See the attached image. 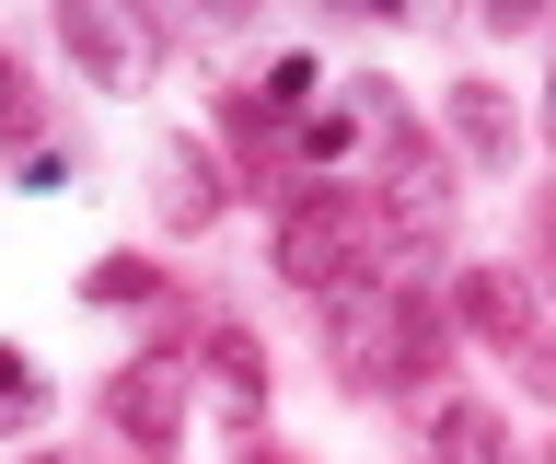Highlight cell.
I'll list each match as a JSON object with an SVG mask.
<instances>
[{
	"mask_svg": "<svg viewBox=\"0 0 556 464\" xmlns=\"http://www.w3.org/2000/svg\"><path fill=\"white\" fill-rule=\"evenodd\" d=\"M325 360H337L348 394H406L417 372L441 360V325H429L417 290H382L371 267H359V279L325 290Z\"/></svg>",
	"mask_w": 556,
	"mask_h": 464,
	"instance_id": "6da1fadb",
	"label": "cell"
},
{
	"mask_svg": "<svg viewBox=\"0 0 556 464\" xmlns=\"http://www.w3.org/2000/svg\"><path fill=\"white\" fill-rule=\"evenodd\" d=\"M382 255V210H371V186H337V175H313V186H290L278 198V233H267V279H290V290H325L337 279H359Z\"/></svg>",
	"mask_w": 556,
	"mask_h": 464,
	"instance_id": "7a4b0ae2",
	"label": "cell"
},
{
	"mask_svg": "<svg viewBox=\"0 0 556 464\" xmlns=\"http://www.w3.org/2000/svg\"><path fill=\"white\" fill-rule=\"evenodd\" d=\"M186 418H198V360L186 349H139L104 372V429L139 441V453H186Z\"/></svg>",
	"mask_w": 556,
	"mask_h": 464,
	"instance_id": "3957f363",
	"label": "cell"
},
{
	"mask_svg": "<svg viewBox=\"0 0 556 464\" xmlns=\"http://www.w3.org/2000/svg\"><path fill=\"white\" fill-rule=\"evenodd\" d=\"M59 47L81 59L93 93H151V71H163V24L139 0H59Z\"/></svg>",
	"mask_w": 556,
	"mask_h": 464,
	"instance_id": "277c9868",
	"label": "cell"
},
{
	"mask_svg": "<svg viewBox=\"0 0 556 464\" xmlns=\"http://www.w3.org/2000/svg\"><path fill=\"white\" fill-rule=\"evenodd\" d=\"M371 210H382V233H441V210H452V151L441 140H382V175H371Z\"/></svg>",
	"mask_w": 556,
	"mask_h": 464,
	"instance_id": "5b68a950",
	"label": "cell"
},
{
	"mask_svg": "<svg viewBox=\"0 0 556 464\" xmlns=\"http://www.w3.org/2000/svg\"><path fill=\"white\" fill-rule=\"evenodd\" d=\"M198 406L232 429V441L267 429V349H255L243 325H208V349H198Z\"/></svg>",
	"mask_w": 556,
	"mask_h": 464,
	"instance_id": "8992f818",
	"label": "cell"
},
{
	"mask_svg": "<svg viewBox=\"0 0 556 464\" xmlns=\"http://www.w3.org/2000/svg\"><path fill=\"white\" fill-rule=\"evenodd\" d=\"M441 151L464 163V175H510V163H521V116H510V93H498L486 71L452 81V105H441Z\"/></svg>",
	"mask_w": 556,
	"mask_h": 464,
	"instance_id": "52a82bcc",
	"label": "cell"
},
{
	"mask_svg": "<svg viewBox=\"0 0 556 464\" xmlns=\"http://www.w3.org/2000/svg\"><path fill=\"white\" fill-rule=\"evenodd\" d=\"M452 325L486 337V349H521V337H533V279H521V267H464V279H452Z\"/></svg>",
	"mask_w": 556,
	"mask_h": 464,
	"instance_id": "ba28073f",
	"label": "cell"
},
{
	"mask_svg": "<svg viewBox=\"0 0 556 464\" xmlns=\"http://www.w3.org/2000/svg\"><path fill=\"white\" fill-rule=\"evenodd\" d=\"M151 210H163V233H208L220 221V163L198 140H163L151 151Z\"/></svg>",
	"mask_w": 556,
	"mask_h": 464,
	"instance_id": "9c48e42d",
	"label": "cell"
},
{
	"mask_svg": "<svg viewBox=\"0 0 556 464\" xmlns=\"http://www.w3.org/2000/svg\"><path fill=\"white\" fill-rule=\"evenodd\" d=\"M417 453H429V464H510V453H498V406H476V394H429Z\"/></svg>",
	"mask_w": 556,
	"mask_h": 464,
	"instance_id": "30bf717a",
	"label": "cell"
},
{
	"mask_svg": "<svg viewBox=\"0 0 556 464\" xmlns=\"http://www.w3.org/2000/svg\"><path fill=\"white\" fill-rule=\"evenodd\" d=\"M151 290H163V267H151V255H104L93 279H81V302H104V314H128V302H151Z\"/></svg>",
	"mask_w": 556,
	"mask_h": 464,
	"instance_id": "8fae6325",
	"label": "cell"
},
{
	"mask_svg": "<svg viewBox=\"0 0 556 464\" xmlns=\"http://www.w3.org/2000/svg\"><path fill=\"white\" fill-rule=\"evenodd\" d=\"M35 406H47V384L24 372V349H0V429H35Z\"/></svg>",
	"mask_w": 556,
	"mask_h": 464,
	"instance_id": "7c38bea8",
	"label": "cell"
},
{
	"mask_svg": "<svg viewBox=\"0 0 556 464\" xmlns=\"http://www.w3.org/2000/svg\"><path fill=\"white\" fill-rule=\"evenodd\" d=\"M0 140H35V81H24L12 47H0Z\"/></svg>",
	"mask_w": 556,
	"mask_h": 464,
	"instance_id": "4fadbf2b",
	"label": "cell"
},
{
	"mask_svg": "<svg viewBox=\"0 0 556 464\" xmlns=\"http://www.w3.org/2000/svg\"><path fill=\"white\" fill-rule=\"evenodd\" d=\"M348 140H359V116H313V128H302V163H313V175H325V163H348Z\"/></svg>",
	"mask_w": 556,
	"mask_h": 464,
	"instance_id": "5bb4252c",
	"label": "cell"
},
{
	"mask_svg": "<svg viewBox=\"0 0 556 464\" xmlns=\"http://www.w3.org/2000/svg\"><path fill=\"white\" fill-rule=\"evenodd\" d=\"M521 394H533V406H556V337H521Z\"/></svg>",
	"mask_w": 556,
	"mask_h": 464,
	"instance_id": "9a60e30c",
	"label": "cell"
},
{
	"mask_svg": "<svg viewBox=\"0 0 556 464\" xmlns=\"http://www.w3.org/2000/svg\"><path fill=\"white\" fill-rule=\"evenodd\" d=\"M533 12H545V0H486V24H498V36H510V24H533Z\"/></svg>",
	"mask_w": 556,
	"mask_h": 464,
	"instance_id": "2e32d148",
	"label": "cell"
},
{
	"mask_svg": "<svg viewBox=\"0 0 556 464\" xmlns=\"http://www.w3.org/2000/svg\"><path fill=\"white\" fill-rule=\"evenodd\" d=\"M533 290H545V302H556V210H545V279H533Z\"/></svg>",
	"mask_w": 556,
	"mask_h": 464,
	"instance_id": "e0dca14e",
	"label": "cell"
},
{
	"mask_svg": "<svg viewBox=\"0 0 556 464\" xmlns=\"http://www.w3.org/2000/svg\"><path fill=\"white\" fill-rule=\"evenodd\" d=\"M243 464H302V453H278V441H243Z\"/></svg>",
	"mask_w": 556,
	"mask_h": 464,
	"instance_id": "ac0fdd59",
	"label": "cell"
},
{
	"mask_svg": "<svg viewBox=\"0 0 556 464\" xmlns=\"http://www.w3.org/2000/svg\"><path fill=\"white\" fill-rule=\"evenodd\" d=\"M198 12H243V0H198Z\"/></svg>",
	"mask_w": 556,
	"mask_h": 464,
	"instance_id": "d6986e66",
	"label": "cell"
},
{
	"mask_svg": "<svg viewBox=\"0 0 556 464\" xmlns=\"http://www.w3.org/2000/svg\"><path fill=\"white\" fill-rule=\"evenodd\" d=\"M545 128H556V81H545Z\"/></svg>",
	"mask_w": 556,
	"mask_h": 464,
	"instance_id": "ffe728a7",
	"label": "cell"
},
{
	"mask_svg": "<svg viewBox=\"0 0 556 464\" xmlns=\"http://www.w3.org/2000/svg\"><path fill=\"white\" fill-rule=\"evenodd\" d=\"M47 464H59V453H47Z\"/></svg>",
	"mask_w": 556,
	"mask_h": 464,
	"instance_id": "44dd1931",
	"label": "cell"
}]
</instances>
